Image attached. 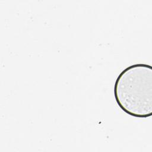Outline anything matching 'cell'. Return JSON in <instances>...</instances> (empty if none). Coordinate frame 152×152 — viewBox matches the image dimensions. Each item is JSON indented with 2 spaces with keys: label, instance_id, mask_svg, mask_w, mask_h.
Segmentation results:
<instances>
[{
  "label": "cell",
  "instance_id": "6da1fadb",
  "mask_svg": "<svg viewBox=\"0 0 152 152\" xmlns=\"http://www.w3.org/2000/svg\"><path fill=\"white\" fill-rule=\"evenodd\" d=\"M114 96L126 113L139 118L152 115V67L145 64L131 65L118 76Z\"/></svg>",
  "mask_w": 152,
  "mask_h": 152
}]
</instances>
